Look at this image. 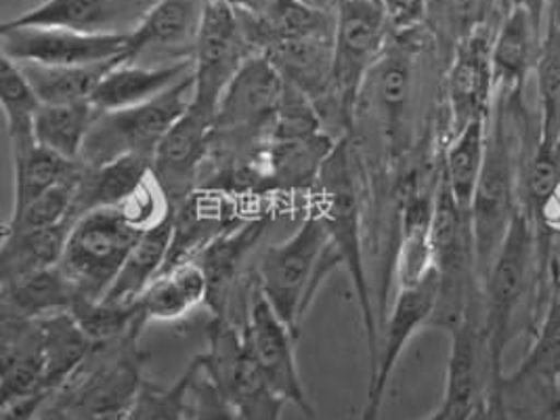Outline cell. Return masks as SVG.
Returning a JSON list of instances; mask_svg holds the SVG:
<instances>
[{"label":"cell","instance_id":"cell-1","mask_svg":"<svg viewBox=\"0 0 560 420\" xmlns=\"http://www.w3.org/2000/svg\"><path fill=\"white\" fill-rule=\"evenodd\" d=\"M525 127L521 91H498L489 116L483 173L468 212L481 287L516 214L523 209V171L529 158Z\"/></svg>","mask_w":560,"mask_h":420},{"label":"cell","instance_id":"cell-2","mask_svg":"<svg viewBox=\"0 0 560 420\" xmlns=\"http://www.w3.org/2000/svg\"><path fill=\"white\" fill-rule=\"evenodd\" d=\"M548 244L523 205L481 287L485 345L495 374L504 372V353L529 296L537 303L541 294L548 296Z\"/></svg>","mask_w":560,"mask_h":420},{"label":"cell","instance_id":"cell-3","mask_svg":"<svg viewBox=\"0 0 560 420\" xmlns=\"http://www.w3.org/2000/svg\"><path fill=\"white\" fill-rule=\"evenodd\" d=\"M338 265L342 262L331 246L324 219L317 210L308 209L290 236L269 246L258 257L256 289L301 339L306 310Z\"/></svg>","mask_w":560,"mask_h":420},{"label":"cell","instance_id":"cell-4","mask_svg":"<svg viewBox=\"0 0 560 420\" xmlns=\"http://www.w3.org/2000/svg\"><path fill=\"white\" fill-rule=\"evenodd\" d=\"M311 209L317 210L324 219L331 246L349 271L353 289H355L357 303L361 324L368 342L370 366L378 353V326L372 305V294L368 287V273L363 261V244H361V205H359V189H357L355 164L351 156V145L347 139H340L336 150L331 152L330 160L324 166L319 184L313 191Z\"/></svg>","mask_w":560,"mask_h":420},{"label":"cell","instance_id":"cell-5","mask_svg":"<svg viewBox=\"0 0 560 420\" xmlns=\"http://www.w3.org/2000/svg\"><path fill=\"white\" fill-rule=\"evenodd\" d=\"M194 100V77L148 104L102 112L89 135L80 164L93 168L125 156L152 158Z\"/></svg>","mask_w":560,"mask_h":420},{"label":"cell","instance_id":"cell-6","mask_svg":"<svg viewBox=\"0 0 560 420\" xmlns=\"http://www.w3.org/2000/svg\"><path fill=\"white\" fill-rule=\"evenodd\" d=\"M141 236L120 209L86 212L74 223L59 267L80 299L102 301Z\"/></svg>","mask_w":560,"mask_h":420},{"label":"cell","instance_id":"cell-7","mask_svg":"<svg viewBox=\"0 0 560 420\" xmlns=\"http://www.w3.org/2000/svg\"><path fill=\"white\" fill-rule=\"evenodd\" d=\"M334 22V93L351 125L368 77L395 30L378 0H338Z\"/></svg>","mask_w":560,"mask_h":420},{"label":"cell","instance_id":"cell-8","mask_svg":"<svg viewBox=\"0 0 560 420\" xmlns=\"http://www.w3.org/2000/svg\"><path fill=\"white\" fill-rule=\"evenodd\" d=\"M244 420H281L285 399L271 389L244 339V330L228 317H217L208 330V351L200 353Z\"/></svg>","mask_w":560,"mask_h":420},{"label":"cell","instance_id":"cell-9","mask_svg":"<svg viewBox=\"0 0 560 420\" xmlns=\"http://www.w3.org/2000/svg\"><path fill=\"white\" fill-rule=\"evenodd\" d=\"M255 55L237 9L223 0H208L205 24L194 55L191 105L208 114H217L231 80Z\"/></svg>","mask_w":560,"mask_h":420},{"label":"cell","instance_id":"cell-10","mask_svg":"<svg viewBox=\"0 0 560 420\" xmlns=\"http://www.w3.org/2000/svg\"><path fill=\"white\" fill-rule=\"evenodd\" d=\"M439 299V273L433 269L422 282L397 290L390 305L384 335L378 341L376 360L370 366V385L365 395V406L359 420H378L383 410L384 394L388 389L390 376L399 366L408 342L424 328L431 326Z\"/></svg>","mask_w":560,"mask_h":420},{"label":"cell","instance_id":"cell-11","mask_svg":"<svg viewBox=\"0 0 560 420\" xmlns=\"http://www.w3.org/2000/svg\"><path fill=\"white\" fill-rule=\"evenodd\" d=\"M128 36H93L68 27L0 26V55L15 63L77 68L127 55Z\"/></svg>","mask_w":560,"mask_h":420},{"label":"cell","instance_id":"cell-12","mask_svg":"<svg viewBox=\"0 0 560 420\" xmlns=\"http://www.w3.org/2000/svg\"><path fill=\"white\" fill-rule=\"evenodd\" d=\"M242 330L256 366L260 368L271 389L288 404L296 406L308 419H313L315 408L308 399L296 362L299 337L276 314V310L260 294V290L256 289V284Z\"/></svg>","mask_w":560,"mask_h":420},{"label":"cell","instance_id":"cell-13","mask_svg":"<svg viewBox=\"0 0 560 420\" xmlns=\"http://www.w3.org/2000/svg\"><path fill=\"white\" fill-rule=\"evenodd\" d=\"M208 0H158L128 36L125 61L139 66H177L194 61Z\"/></svg>","mask_w":560,"mask_h":420},{"label":"cell","instance_id":"cell-14","mask_svg":"<svg viewBox=\"0 0 560 420\" xmlns=\"http://www.w3.org/2000/svg\"><path fill=\"white\" fill-rule=\"evenodd\" d=\"M212 127L214 114L189 105L153 154V177L162 185L173 212L198 191L210 156Z\"/></svg>","mask_w":560,"mask_h":420},{"label":"cell","instance_id":"cell-15","mask_svg":"<svg viewBox=\"0 0 560 420\" xmlns=\"http://www.w3.org/2000/svg\"><path fill=\"white\" fill-rule=\"evenodd\" d=\"M493 32L489 26L464 38L452 52L443 80L450 131L456 132L475 122L489 120L498 95L491 66Z\"/></svg>","mask_w":560,"mask_h":420},{"label":"cell","instance_id":"cell-16","mask_svg":"<svg viewBox=\"0 0 560 420\" xmlns=\"http://www.w3.org/2000/svg\"><path fill=\"white\" fill-rule=\"evenodd\" d=\"M158 0H43L9 26L68 27L93 36H130Z\"/></svg>","mask_w":560,"mask_h":420},{"label":"cell","instance_id":"cell-17","mask_svg":"<svg viewBox=\"0 0 560 420\" xmlns=\"http://www.w3.org/2000/svg\"><path fill=\"white\" fill-rule=\"evenodd\" d=\"M340 139L331 132L276 135L262 154V184L276 194H313Z\"/></svg>","mask_w":560,"mask_h":420},{"label":"cell","instance_id":"cell-18","mask_svg":"<svg viewBox=\"0 0 560 420\" xmlns=\"http://www.w3.org/2000/svg\"><path fill=\"white\" fill-rule=\"evenodd\" d=\"M546 27L521 9L512 7L506 11L500 26L493 30L491 43V66L495 89L523 91V84L535 74Z\"/></svg>","mask_w":560,"mask_h":420},{"label":"cell","instance_id":"cell-19","mask_svg":"<svg viewBox=\"0 0 560 420\" xmlns=\"http://www.w3.org/2000/svg\"><path fill=\"white\" fill-rule=\"evenodd\" d=\"M189 77H194V61L177 66H139L122 59L103 77L91 102L100 112L127 109L152 102Z\"/></svg>","mask_w":560,"mask_h":420},{"label":"cell","instance_id":"cell-20","mask_svg":"<svg viewBox=\"0 0 560 420\" xmlns=\"http://www.w3.org/2000/svg\"><path fill=\"white\" fill-rule=\"evenodd\" d=\"M237 13L256 55L281 43L331 32L336 27L334 13L313 9L301 0H273L262 11L248 13L237 9Z\"/></svg>","mask_w":560,"mask_h":420},{"label":"cell","instance_id":"cell-21","mask_svg":"<svg viewBox=\"0 0 560 420\" xmlns=\"http://www.w3.org/2000/svg\"><path fill=\"white\" fill-rule=\"evenodd\" d=\"M208 290L202 265L191 259L168 265L135 303L148 324L177 322L208 305Z\"/></svg>","mask_w":560,"mask_h":420},{"label":"cell","instance_id":"cell-22","mask_svg":"<svg viewBox=\"0 0 560 420\" xmlns=\"http://www.w3.org/2000/svg\"><path fill=\"white\" fill-rule=\"evenodd\" d=\"M84 166V164H82ZM152 158L125 156L102 166H84L74 191V219L100 209H120L152 175Z\"/></svg>","mask_w":560,"mask_h":420},{"label":"cell","instance_id":"cell-23","mask_svg":"<svg viewBox=\"0 0 560 420\" xmlns=\"http://www.w3.org/2000/svg\"><path fill=\"white\" fill-rule=\"evenodd\" d=\"M175 244V212L155 225L152 230L143 232L135 248L130 250L127 262L122 265L118 278L114 280L112 289L102 301L114 305H128L135 303L153 280L166 269L171 261Z\"/></svg>","mask_w":560,"mask_h":420},{"label":"cell","instance_id":"cell-24","mask_svg":"<svg viewBox=\"0 0 560 420\" xmlns=\"http://www.w3.org/2000/svg\"><path fill=\"white\" fill-rule=\"evenodd\" d=\"M80 294L72 280L59 265H55L13 282H4L0 310H9L30 319H45L51 315L72 314Z\"/></svg>","mask_w":560,"mask_h":420},{"label":"cell","instance_id":"cell-25","mask_svg":"<svg viewBox=\"0 0 560 420\" xmlns=\"http://www.w3.org/2000/svg\"><path fill=\"white\" fill-rule=\"evenodd\" d=\"M72 228L74 221L59 223L45 230L2 232L0 284L59 265Z\"/></svg>","mask_w":560,"mask_h":420},{"label":"cell","instance_id":"cell-26","mask_svg":"<svg viewBox=\"0 0 560 420\" xmlns=\"http://www.w3.org/2000/svg\"><path fill=\"white\" fill-rule=\"evenodd\" d=\"M487 137L489 120H475L459 131L452 132L443 152L441 179L466 214L470 212V205L483 173Z\"/></svg>","mask_w":560,"mask_h":420},{"label":"cell","instance_id":"cell-27","mask_svg":"<svg viewBox=\"0 0 560 420\" xmlns=\"http://www.w3.org/2000/svg\"><path fill=\"white\" fill-rule=\"evenodd\" d=\"M433 196H411L404 210V236L397 255V284L408 289L434 269Z\"/></svg>","mask_w":560,"mask_h":420},{"label":"cell","instance_id":"cell-28","mask_svg":"<svg viewBox=\"0 0 560 420\" xmlns=\"http://www.w3.org/2000/svg\"><path fill=\"white\" fill-rule=\"evenodd\" d=\"M82 164L78 160L59 156L43 145H34L20 156H13V209L11 212L24 209L36 198L49 194L61 185L78 182L82 175Z\"/></svg>","mask_w":560,"mask_h":420},{"label":"cell","instance_id":"cell-29","mask_svg":"<svg viewBox=\"0 0 560 420\" xmlns=\"http://www.w3.org/2000/svg\"><path fill=\"white\" fill-rule=\"evenodd\" d=\"M0 104L7 118L11 158L20 156L38 143L34 125L43 102L34 93L22 68L4 55H0Z\"/></svg>","mask_w":560,"mask_h":420},{"label":"cell","instance_id":"cell-30","mask_svg":"<svg viewBox=\"0 0 560 420\" xmlns=\"http://www.w3.org/2000/svg\"><path fill=\"white\" fill-rule=\"evenodd\" d=\"M102 112L93 102L82 104L45 105L36 116V141L59 156L80 162L82 148L93 131Z\"/></svg>","mask_w":560,"mask_h":420},{"label":"cell","instance_id":"cell-31","mask_svg":"<svg viewBox=\"0 0 560 420\" xmlns=\"http://www.w3.org/2000/svg\"><path fill=\"white\" fill-rule=\"evenodd\" d=\"M105 61L95 66H77V68H51L36 63H18L32 84L34 93L45 105L82 104L91 102L95 89L100 86L103 77L122 61Z\"/></svg>","mask_w":560,"mask_h":420},{"label":"cell","instance_id":"cell-32","mask_svg":"<svg viewBox=\"0 0 560 420\" xmlns=\"http://www.w3.org/2000/svg\"><path fill=\"white\" fill-rule=\"evenodd\" d=\"M552 9V22L544 32L541 52L535 68L541 116L537 139L560 143V13L557 4Z\"/></svg>","mask_w":560,"mask_h":420},{"label":"cell","instance_id":"cell-33","mask_svg":"<svg viewBox=\"0 0 560 420\" xmlns=\"http://www.w3.org/2000/svg\"><path fill=\"white\" fill-rule=\"evenodd\" d=\"M491 0H429L424 27L434 45L450 49V57L464 38L487 26Z\"/></svg>","mask_w":560,"mask_h":420},{"label":"cell","instance_id":"cell-34","mask_svg":"<svg viewBox=\"0 0 560 420\" xmlns=\"http://www.w3.org/2000/svg\"><path fill=\"white\" fill-rule=\"evenodd\" d=\"M196 368L198 358H194L168 387L143 381L125 420H189V387Z\"/></svg>","mask_w":560,"mask_h":420},{"label":"cell","instance_id":"cell-35","mask_svg":"<svg viewBox=\"0 0 560 420\" xmlns=\"http://www.w3.org/2000/svg\"><path fill=\"white\" fill-rule=\"evenodd\" d=\"M534 345L512 376H541L555 381L560 370V289L548 287L541 317L534 328Z\"/></svg>","mask_w":560,"mask_h":420},{"label":"cell","instance_id":"cell-36","mask_svg":"<svg viewBox=\"0 0 560 420\" xmlns=\"http://www.w3.org/2000/svg\"><path fill=\"white\" fill-rule=\"evenodd\" d=\"M198 358L196 376L189 387V420H244L217 378Z\"/></svg>","mask_w":560,"mask_h":420},{"label":"cell","instance_id":"cell-37","mask_svg":"<svg viewBox=\"0 0 560 420\" xmlns=\"http://www.w3.org/2000/svg\"><path fill=\"white\" fill-rule=\"evenodd\" d=\"M384 13L395 32H409L424 26L429 0H381Z\"/></svg>","mask_w":560,"mask_h":420},{"label":"cell","instance_id":"cell-38","mask_svg":"<svg viewBox=\"0 0 560 420\" xmlns=\"http://www.w3.org/2000/svg\"><path fill=\"white\" fill-rule=\"evenodd\" d=\"M466 420H510L509 406L504 397V374H495L483 394L475 401Z\"/></svg>","mask_w":560,"mask_h":420},{"label":"cell","instance_id":"cell-39","mask_svg":"<svg viewBox=\"0 0 560 420\" xmlns=\"http://www.w3.org/2000/svg\"><path fill=\"white\" fill-rule=\"evenodd\" d=\"M527 210L532 212L537 232L544 240L560 237V184L537 207Z\"/></svg>","mask_w":560,"mask_h":420},{"label":"cell","instance_id":"cell-40","mask_svg":"<svg viewBox=\"0 0 560 420\" xmlns=\"http://www.w3.org/2000/svg\"><path fill=\"white\" fill-rule=\"evenodd\" d=\"M470 410H472V406H466V404H459V401H452V399L443 397L439 408L424 420H466Z\"/></svg>","mask_w":560,"mask_h":420},{"label":"cell","instance_id":"cell-41","mask_svg":"<svg viewBox=\"0 0 560 420\" xmlns=\"http://www.w3.org/2000/svg\"><path fill=\"white\" fill-rule=\"evenodd\" d=\"M506 2H509L506 11L512 7H521L541 26H544V20H546V11L557 4V0H506Z\"/></svg>","mask_w":560,"mask_h":420},{"label":"cell","instance_id":"cell-42","mask_svg":"<svg viewBox=\"0 0 560 420\" xmlns=\"http://www.w3.org/2000/svg\"><path fill=\"white\" fill-rule=\"evenodd\" d=\"M548 287L560 289V237L548 246Z\"/></svg>","mask_w":560,"mask_h":420},{"label":"cell","instance_id":"cell-43","mask_svg":"<svg viewBox=\"0 0 560 420\" xmlns=\"http://www.w3.org/2000/svg\"><path fill=\"white\" fill-rule=\"evenodd\" d=\"M38 420H70L57 394L52 395L51 401L47 404V408L43 410V415L38 417Z\"/></svg>","mask_w":560,"mask_h":420},{"label":"cell","instance_id":"cell-44","mask_svg":"<svg viewBox=\"0 0 560 420\" xmlns=\"http://www.w3.org/2000/svg\"><path fill=\"white\" fill-rule=\"evenodd\" d=\"M223 2H228L233 9L256 13V11H262L265 7H269L273 0H223Z\"/></svg>","mask_w":560,"mask_h":420},{"label":"cell","instance_id":"cell-45","mask_svg":"<svg viewBox=\"0 0 560 420\" xmlns=\"http://www.w3.org/2000/svg\"><path fill=\"white\" fill-rule=\"evenodd\" d=\"M301 2H305V4L313 7V9H319V11H330V13H334L338 0H301Z\"/></svg>","mask_w":560,"mask_h":420},{"label":"cell","instance_id":"cell-46","mask_svg":"<svg viewBox=\"0 0 560 420\" xmlns=\"http://www.w3.org/2000/svg\"><path fill=\"white\" fill-rule=\"evenodd\" d=\"M555 385H557V389L560 392V370L557 372V376H555Z\"/></svg>","mask_w":560,"mask_h":420},{"label":"cell","instance_id":"cell-47","mask_svg":"<svg viewBox=\"0 0 560 420\" xmlns=\"http://www.w3.org/2000/svg\"><path fill=\"white\" fill-rule=\"evenodd\" d=\"M378 2H381V0H378Z\"/></svg>","mask_w":560,"mask_h":420}]
</instances>
